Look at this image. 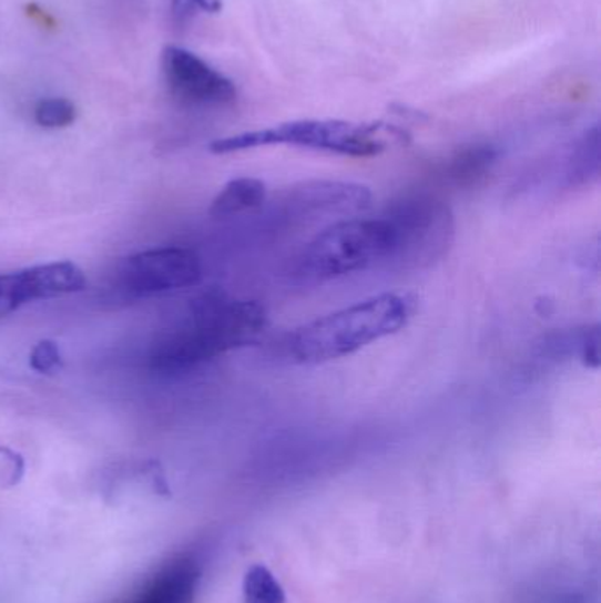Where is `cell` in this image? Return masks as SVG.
<instances>
[{
	"instance_id": "obj_8",
	"label": "cell",
	"mask_w": 601,
	"mask_h": 603,
	"mask_svg": "<svg viewBox=\"0 0 601 603\" xmlns=\"http://www.w3.org/2000/svg\"><path fill=\"white\" fill-rule=\"evenodd\" d=\"M86 277L73 262H53L0 274V318L27 304L83 292Z\"/></svg>"
},
{
	"instance_id": "obj_13",
	"label": "cell",
	"mask_w": 601,
	"mask_h": 603,
	"mask_svg": "<svg viewBox=\"0 0 601 603\" xmlns=\"http://www.w3.org/2000/svg\"><path fill=\"white\" fill-rule=\"evenodd\" d=\"M498 152L490 145H472L465 151L457 152L447 164L445 175L456 186H472L480 178L486 177L495 166Z\"/></svg>"
},
{
	"instance_id": "obj_3",
	"label": "cell",
	"mask_w": 601,
	"mask_h": 603,
	"mask_svg": "<svg viewBox=\"0 0 601 603\" xmlns=\"http://www.w3.org/2000/svg\"><path fill=\"white\" fill-rule=\"evenodd\" d=\"M388 139H403V133L381 122L355 124L334 119H304L215 140L208 151L223 155L271 145H292L352 157H373L388 147Z\"/></svg>"
},
{
	"instance_id": "obj_11",
	"label": "cell",
	"mask_w": 601,
	"mask_h": 603,
	"mask_svg": "<svg viewBox=\"0 0 601 603\" xmlns=\"http://www.w3.org/2000/svg\"><path fill=\"white\" fill-rule=\"evenodd\" d=\"M601 140L600 125L594 124L582 133L568 155L564 181L570 190L591 186L600 178Z\"/></svg>"
},
{
	"instance_id": "obj_10",
	"label": "cell",
	"mask_w": 601,
	"mask_h": 603,
	"mask_svg": "<svg viewBox=\"0 0 601 603\" xmlns=\"http://www.w3.org/2000/svg\"><path fill=\"white\" fill-rule=\"evenodd\" d=\"M198 584L196 561L181 558L164 566L133 603H194Z\"/></svg>"
},
{
	"instance_id": "obj_9",
	"label": "cell",
	"mask_w": 601,
	"mask_h": 603,
	"mask_svg": "<svg viewBox=\"0 0 601 603\" xmlns=\"http://www.w3.org/2000/svg\"><path fill=\"white\" fill-rule=\"evenodd\" d=\"M373 194L366 186L352 182H313L295 193V203L313 214H358L369 208Z\"/></svg>"
},
{
	"instance_id": "obj_1",
	"label": "cell",
	"mask_w": 601,
	"mask_h": 603,
	"mask_svg": "<svg viewBox=\"0 0 601 603\" xmlns=\"http://www.w3.org/2000/svg\"><path fill=\"white\" fill-rule=\"evenodd\" d=\"M267 325L258 302L235 300L221 292L194 298L181 327L163 334L151 349V367L160 375H181L217 355L251 345Z\"/></svg>"
},
{
	"instance_id": "obj_15",
	"label": "cell",
	"mask_w": 601,
	"mask_h": 603,
	"mask_svg": "<svg viewBox=\"0 0 601 603\" xmlns=\"http://www.w3.org/2000/svg\"><path fill=\"white\" fill-rule=\"evenodd\" d=\"M77 106L65 98H48L39 101L34 110L35 124L44 130H64L77 121Z\"/></svg>"
},
{
	"instance_id": "obj_16",
	"label": "cell",
	"mask_w": 601,
	"mask_h": 603,
	"mask_svg": "<svg viewBox=\"0 0 601 603\" xmlns=\"http://www.w3.org/2000/svg\"><path fill=\"white\" fill-rule=\"evenodd\" d=\"M600 343V327L598 325L580 328L573 333V354H577L580 362L589 369H598L601 362Z\"/></svg>"
},
{
	"instance_id": "obj_14",
	"label": "cell",
	"mask_w": 601,
	"mask_h": 603,
	"mask_svg": "<svg viewBox=\"0 0 601 603\" xmlns=\"http://www.w3.org/2000/svg\"><path fill=\"white\" fill-rule=\"evenodd\" d=\"M283 586L274 573L263 565L247 570L244 579V603H284Z\"/></svg>"
},
{
	"instance_id": "obj_6",
	"label": "cell",
	"mask_w": 601,
	"mask_h": 603,
	"mask_svg": "<svg viewBox=\"0 0 601 603\" xmlns=\"http://www.w3.org/2000/svg\"><path fill=\"white\" fill-rule=\"evenodd\" d=\"M202 259L185 247H163L130 256L116 270V285L133 298L190 288L202 280Z\"/></svg>"
},
{
	"instance_id": "obj_7",
	"label": "cell",
	"mask_w": 601,
	"mask_h": 603,
	"mask_svg": "<svg viewBox=\"0 0 601 603\" xmlns=\"http://www.w3.org/2000/svg\"><path fill=\"white\" fill-rule=\"evenodd\" d=\"M161 65L167 91L182 104L220 109L236 101L235 83L185 48H164Z\"/></svg>"
},
{
	"instance_id": "obj_5",
	"label": "cell",
	"mask_w": 601,
	"mask_h": 603,
	"mask_svg": "<svg viewBox=\"0 0 601 603\" xmlns=\"http://www.w3.org/2000/svg\"><path fill=\"white\" fill-rule=\"evenodd\" d=\"M387 226V265L415 270L435 264L450 249L456 219L447 203L435 196H408L381 216Z\"/></svg>"
},
{
	"instance_id": "obj_19",
	"label": "cell",
	"mask_w": 601,
	"mask_h": 603,
	"mask_svg": "<svg viewBox=\"0 0 601 603\" xmlns=\"http://www.w3.org/2000/svg\"><path fill=\"white\" fill-rule=\"evenodd\" d=\"M23 473L22 457L13 450L0 447V488L13 486Z\"/></svg>"
},
{
	"instance_id": "obj_18",
	"label": "cell",
	"mask_w": 601,
	"mask_h": 603,
	"mask_svg": "<svg viewBox=\"0 0 601 603\" xmlns=\"http://www.w3.org/2000/svg\"><path fill=\"white\" fill-rule=\"evenodd\" d=\"M202 13L217 14L223 11V0H172V13L176 22L185 23Z\"/></svg>"
},
{
	"instance_id": "obj_17",
	"label": "cell",
	"mask_w": 601,
	"mask_h": 603,
	"mask_svg": "<svg viewBox=\"0 0 601 603\" xmlns=\"http://www.w3.org/2000/svg\"><path fill=\"white\" fill-rule=\"evenodd\" d=\"M29 364H31L32 371L39 372V375H52L62 367L61 348L53 340H39L38 345L32 348Z\"/></svg>"
},
{
	"instance_id": "obj_4",
	"label": "cell",
	"mask_w": 601,
	"mask_h": 603,
	"mask_svg": "<svg viewBox=\"0 0 601 603\" xmlns=\"http://www.w3.org/2000/svg\"><path fill=\"white\" fill-rule=\"evenodd\" d=\"M387 256V226L381 217H348L319 232L304 247L295 265V276L323 283L385 264Z\"/></svg>"
},
{
	"instance_id": "obj_2",
	"label": "cell",
	"mask_w": 601,
	"mask_h": 603,
	"mask_svg": "<svg viewBox=\"0 0 601 603\" xmlns=\"http://www.w3.org/2000/svg\"><path fill=\"white\" fill-rule=\"evenodd\" d=\"M415 304L406 295L383 294L302 325L289 336V357L297 364H325L357 354L394 336L411 319Z\"/></svg>"
},
{
	"instance_id": "obj_12",
	"label": "cell",
	"mask_w": 601,
	"mask_h": 603,
	"mask_svg": "<svg viewBox=\"0 0 601 603\" xmlns=\"http://www.w3.org/2000/svg\"><path fill=\"white\" fill-rule=\"evenodd\" d=\"M267 202V184L254 177H238L230 181L212 200V217H230L242 212L254 211Z\"/></svg>"
}]
</instances>
